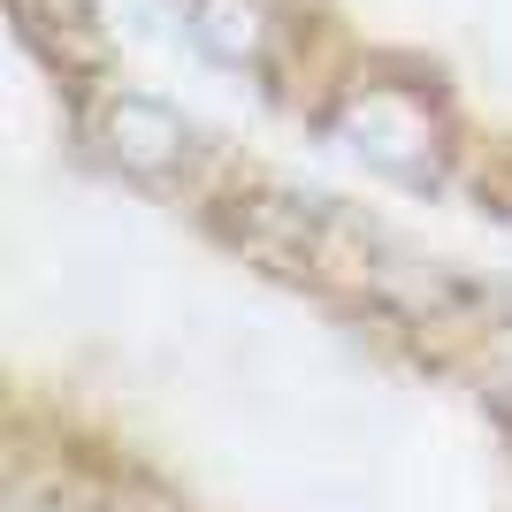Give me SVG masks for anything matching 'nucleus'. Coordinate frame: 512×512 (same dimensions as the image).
<instances>
[{"label": "nucleus", "mask_w": 512, "mask_h": 512, "mask_svg": "<svg viewBox=\"0 0 512 512\" xmlns=\"http://www.w3.org/2000/svg\"><path fill=\"white\" fill-rule=\"evenodd\" d=\"M100 146L123 176H146V184H169L192 161V130L176 123L161 100H138V92H115L100 107Z\"/></svg>", "instance_id": "f03ea898"}, {"label": "nucleus", "mask_w": 512, "mask_h": 512, "mask_svg": "<svg viewBox=\"0 0 512 512\" xmlns=\"http://www.w3.org/2000/svg\"><path fill=\"white\" fill-rule=\"evenodd\" d=\"M199 39H207L222 62H268L276 23H268L260 0H199Z\"/></svg>", "instance_id": "7ed1b4c3"}, {"label": "nucleus", "mask_w": 512, "mask_h": 512, "mask_svg": "<svg viewBox=\"0 0 512 512\" xmlns=\"http://www.w3.org/2000/svg\"><path fill=\"white\" fill-rule=\"evenodd\" d=\"M146 512H169V505H146Z\"/></svg>", "instance_id": "20e7f679"}, {"label": "nucleus", "mask_w": 512, "mask_h": 512, "mask_svg": "<svg viewBox=\"0 0 512 512\" xmlns=\"http://www.w3.org/2000/svg\"><path fill=\"white\" fill-rule=\"evenodd\" d=\"M337 130L367 161H383V169H398V176H413L428 153H436V107H428L421 92H406V85L352 92V100L337 107Z\"/></svg>", "instance_id": "f257e3e1"}]
</instances>
